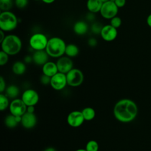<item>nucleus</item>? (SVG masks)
I'll use <instances>...</instances> for the list:
<instances>
[{
    "label": "nucleus",
    "mask_w": 151,
    "mask_h": 151,
    "mask_svg": "<svg viewBox=\"0 0 151 151\" xmlns=\"http://www.w3.org/2000/svg\"><path fill=\"white\" fill-rule=\"evenodd\" d=\"M116 6L119 8H122L123 7L126 2V0H115L114 1Z\"/></svg>",
    "instance_id": "72a5a7b5"
},
{
    "label": "nucleus",
    "mask_w": 151,
    "mask_h": 151,
    "mask_svg": "<svg viewBox=\"0 0 151 151\" xmlns=\"http://www.w3.org/2000/svg\"><path fill=\"white\" fill-rule=\"evenodd\" d=\"M42 73L50 77L54 76L58 72L56 63L47 61L42 65Z\"/></svg>",
    "instance_id": "dca6fc26"
},
{
    "label": "nucleus",
    "mask_w": 151,
    "mask_h": 151,
    "mask_svg": "<svg viewBox=\"0 0 151 151\" xmlns=\"http://www.w3.org/2000/svg\"><path fill=\"white\" fill-rule=\"evenodd\" d=\"M99 148V143L94 140H89L86 146V149L87 151H98Z\"/></svg>",
    "instance_id": "a878e982"
},
{
    "label": "nucleus",
    "mask_w": 151,
    "mask_h": 151,
    "mask_svg": "<svg viewBox=\"0 0 151 151\" xmlns=\"http://www.w3.org/2000/svg\"><path fill=\"white\" fill-rule=\"evenodd\" d=\"M110 24L111 25H112L113 27H114V28L117 29L118 28H119L121 26L122 21V19L119 17L116 16L110 19Z\"/></svg>",
    "instance_id": "cd10ccee"
},
{
    "label": "nucleus",
    "mask_w": 151,
    "mask_h": 151,
    "mask_svg": "<svg viewBox=\"0 0 151 151\" xmlns=\"http://www.w3.org/2000/svg\"><path fill=\"white\" fill-rule=\"evenodd\" d=\"M5 91L6 95L7 97H8V98L15 99L19 95V89L15 85H11L6 88Z\"/></svg>",
    "instance_id": "412c9836"
},
{
    "label": "nucleus",
    "mask_w": 151,
    "mask_h": 151,
    "mask_svg": "<svg viewBox=\"0 0 151 151\" xmlns=\"http://www.w3.org/2000/svg\"><path fill=\"white\" fill-rule=\"evenodd\" d=\"M12 72L16 75H22L23 74L26 70V66L24 63L18 61L14 63L12 67Z\"/></svg>",
    "instance_id": "6ab92c4d"
},
{
    "label": "nucleus",
    "mask_w": 151,
    "mask_h": 151,
    "mask_svg": "<svg viewBox=\"0 0 151 151\" xmlns=\"http://www.w3.org/2000/svg\"><path fill=\"white\" fill-rule=\"evenodd\" d=\"M146 23L147 25L151 28V14H150L146 18Z\"/></svg>",
    "instance_id": "4c0bfd02"
},
{
    "label": "nucleus",
    "mask_w": 151,
    "mask_h": 151,
    "mask_svg": "<svg viewBox=\"0 0 151 151\" xmlns=\"http://www.w3.org/2000/svg\"><path fill=\"white\" fill-rule=\"evenodd\" d=\"M6 90V84L5 80L4 78L1 76L0 77V93H3L4 91Z\"/></svg>",
    "instance_id": "2f4dec72"
},
{
    "label": "nucleus",
    "mask_w": 151,
    "mask_h": 151,
    "mask_svg": "<svg viewBox=\"0 0 151 151\" xmlns=\"http://www.w3.org/2000/svg\"><path fill=\"white\" fill-rule=\"evenodd\" d=\"M5 31H2V30H1L0 31V35H1V38H0V43L2 42L3 41V40H4V38H5L6 35H5Z\"/></svg>",
    "instance_id": "e433bc0d"
},
{
    "label": "nucleus",
    "mask_w": 151,
    "mask_h": 151,
    "mask_svg": "<svg viewBox=\"0 0 151 151\" xmlns=\"http://www.w3.org/2000/svg\"><path fill=\"white\" fill-rule=\"evenodd\" d=\"M21 99L27 106H35L39 101V95L35 90L29 88L23 92Z\"/></svg>",
    "instance_id": "9b49d317"
},
{
    "label": "nucleus",
    "mask_w": 151,
    "mask_h": 151,
    "mask_svg": "<svg viewBox=\"0 0 151 151\" xmlns=\"http://www.w3.org/2000/svg\"><path fill=\"white\" fill-rule=\"evenodd\" d=\"M65 41L60 37H54L48 39L45 51L52 58H60L65 54L66 48Z\"/></svg>",
    "instance_id": "7ed1b4c3"
},
{
    "label": "nucleus",
    "mask_w": 151,
    "mask_h": 151,
    "mask_svg": "<svg viewBox=\"0 0 151 151\" xmlns=\"http://www.w3.org/2000/svg\"><path fill=\"white\" fill-rule=\"evenodd\" d=\"M67 85L71 87H78L84 81V75L82 71L78 68H72L66 74Z\"/></svg>",
    "instance_id": "423d86ee"
},
{
    "label": "nucleus",
    "mask_w": 151,
    "mask_h": 151,
    "mask_svg": "<svg viewBox=\"0 0 151 151\" xmlns=\"http://www.w3.org/2000/svg\"><path fill=\"white\" fill-rule=\"evenodd\" d=\"M14 4L13 0H0V9L1 11H10Z\"/></svg>",
    "instance_id": "393cba45"
},
{
    "label": "nucleus",
    "mask_w": 151,
    "mask_h": 151,
    "mask_svg": "<svg viewBox=\"0 0 151 151\" xmlns=\"http://www.w3.org/2000/svg\"><path fill=\"white\" fill-rule=\"evenodd\" d=\"M24 61L27 63H30L31 61H33L32 57H31L30 55L25 56V57L24 58Z\"/></svg>",
    "instance_id": "c9c22d12"
},
{
    "label": "nucleus",
    "mask_w": 151,
    "mask_h": 151,
    "mask_svg": "<svg viewBox=\"0 0 151 151\" xmlns=\"http://www.w3.org/2000/svg\"><path fill=\"white\" fill-rule=\"evenodd\" d=\"M79 53L78 47L74 44H69L66 45L65 54L66 56L72 58L76 57Z\"/></svg>",
    "instance_id": "aec40b11"
},
{
    "label": "nucleus",
    "mask_w": 151,
    "mask_h": 151,
    "mask_svg": "<svg viewBox=\"0 0 151 151\" xmlns=\"http://www.w3.org/2000/svg\"><path fill=\"white\" fill-rule=\"evenodd\" d=\"M48 39L47 36L41 32L32 34L29 40L30 47L34 51L45 50Z\"/></svg>",
    "instance_id": "39448f33"
},
{
    "label": "nucleus",
    "mask_w": 151,
    "mask_h": 151,
    "mask_svg": "<svg viewBox=\"0 0 151 151\" xmlns=\"http://www.w3.org/2000/svg\"><path fill=\"white\" fill-rule=\"evenodd\" d=\"M84 120L86 121L92 120L96 116L95 110L90 107H87L83 109L81 111Z\"/></svg>",
    "instance_id": "4be33fe9"
},
{
    "label": "nucleus",
    "mask_w": 151,
    "mask_h": 151,
    "mask_svg": "<svg viewBox=\"0 0 151 151\" xmlns=\"http://www.w3.org/2000/svg\"><path fill=\"white\" fill-rule=\"evenodd\" d=\"M103 3H104V2H107V1H110V0H100Z\"/></svg>",
    "instance_id": "79ce46f5"
},
{
    "label": "nucleus",
    "mask_w": 151,
    "mask_h": 151,
    "mask_svg": "<svg viewBox=\"0 0 151 151\" xmlns=\"http://www.w3.org/2000/svg\"><path fill=\"white\" fill-rule=\"evenodd\" d=\"M1 50L9 55H14L19 53L22 48V41L20 38L14 34L6 35L1 42Z\"/></svg>",
    "instance_id": "f03ea898"
},
{
    "label": "nucleus",
    "mask_w": 151,
    "mask_h": 151,
    "mask_svg": "<svg viewBox=\"0 0 151 151\" xmlns=\"http://www.w3.org/2000/svg\"><path fill=\"white\" fill-rule=\"evenodd\" d=\"M76 151H87L86 149H78L77 150H76Z\"/></svg>",
    "instance_id": "a19ab883"
},
{
    "label": "nucleus",
    "mask_w": 151,
    "mask_h": 151,
    "mask_svg": "<svg viewBox=\"0 0 151 151\" xmlns=\"http://www.w3.org/2000/svg\"><path fill=\"white\" fill-rule=\"evenodd\" d=\"M33 62L38 65H43L47 61H48V57H50L46 51L39 50L35 51L32 55Z\"/></svg>",
    "instance_id": "2eb2a0df"
},
{
    "label": "nucleus",
    "mask_w": 151,
    "mask_h": 151,
    "mask_svg": "<svg viewBox=\"0 0 151 151\" xmlns=\"http://www.w3.org/2000/svg\"><path fill=\"white\" fill-rule=\"evenodd\" d=\"M87 44L88 45L91 47H94L96 46L97 44V41L96 38H93V37H91L90 38H89L87 41Z\"/></svg>",
    "instance_id": "473e14b6"
},
{
    "label": "nucleus",
    "mask_w": 151,
    "mask_h": 151,
    "mask_svg": "<svg viewBox=\"0 0 151 151\" xmlns=\"http://www.w3.org/2000/svg\"><path fill=\"white\" fill-rule=\"evenodd\" d=\"M67 85L66 74L58 72L54 76L51 77L50 86L51 87L57 90L60 91L64 89Z\"/></svg>",
    "instance_id": "1a4fd4ad"
},
{
    "label": "nucleus",
    "mask_w": 151,
    "mask_h": 151,
    "mask_svg": "<svg viewBox=\"0 0 151 151\" xmlns=\"http://www.w3.org/2000/svg\"><path fill=\"white\" fill-rule=\"evenodd\" d=\"M37 123V119L34 113L26 112L22 116L21 125L25 129H30L34 127Z\"/></svg>",
    "instance_id": "4468645a"
},
{
    "label": "nucleus",
    "mask_w": 151,
    "mask_h": 151,
    "mask_svg": "<svg viewBox=\"0 0 151 151\" xmlns=\"http://www.w3.org/2000/svg\"><path fill=\"white\" fill-rule=\"evenodd\" d=\"M137 106L132 100L123 99L119 100L113 108L115 118L122 123H129L133 121L137 114Z\"/></svg>",
    "instance_id": "f257e3e1"
},
{
    "label": "nucleus",
    "mask_w": 151,
    "mask_h": 151,
    "mask_svg": "<svg viewBox=\"0 0 151 151\" xmlns=\"http://www.w3.org/2000/svg\"><path fill=\"white\" fill-rule=\"evenodd\" d=\"M117 34V29L110 24H108L103 27L100 35L103 40L111 42L116 38Z\"/></svg>",
    "instance_id": "f8f14e48"
},
{
    "label": "nucleus",
    "mask_w": 151,
    "mask_h": 151,
    "mask_svg": "<svg viewBox=\"0 0 151 151\" xmlns=\"http://www.w3.org/2000/svg\"><path fill=\"white\" fill-rule=\"evenodd\" d=\"M88 29L87 24L83 21H78L74 23L73 25V31L76 34L83 35L87 33Z\"/></svg>",
    "instance_id": "f3484780"
},
{
    "label": "nucleus",
    "mask_w": 151,
    "mask_h": 151,
    "mask_svg": "<svg viewBox=\"0 0 151 151\" xmlns=\"http://www.w3.org/2000/svg\"><path fill=\"white\" fill-rule=\"evenodd\" d=\"M5 124L8 128H14L18 125V123L16 120L15 116L10 114L5 117Z\"/></svg>",
    "instance_id": "5701e85b"
},
{
    "label": "nucleus",
    "mask_w": 151,
    "mask_h": 151,
    "mask_svg": "<svg viewBox=\"0 0 151 151\" xmlns=\"http://www.w3.org/2000/svg\"><path fill=\"white\" fill-rule=\"evenodd\" d=\"M85 121L81 111L74 110L71 111L67 116L68 124L72 127H78Z\"/></svg>",
    "instance_id": "9d476101"
},
{
    "label": "nucleus",
    "mask_w": 151,
    "mask_h": 151,
    "mask_svg": "<svg viewBox=\"0 0 151 151\" xmlns=\"http://www.w3.org/2000/svg\"><path fill=\"white\" fill-rule=\"evenodd\" d=\"M103 4L100 0H87L86 6L90 12L96 14L100 12Z\"/></svg>",
    "instance_id": "a211bd4d"
},
{
    "label": "nucleus",
    "mask_w": 151,
    "mask_h": 151,
    "mask_svg": "<svg viewBox=\"0 0 151 151\" xmlns=\"http://www.w3.org/2000/svg\"><path fill=\"white\" fill-rule=\"evenodd\" d=\"M15 5L19 9L26 7L28 4V0H14Z\"/></svg>",
    "instance_id": "c756f323"
},
{
    "label": "nucleus",
    "mask_w": 151,
    "mask_h": 151,
    "mask_svg": "<svg viewBox=\"0 0 151 151\" xmlns=\"http://www.w3.org/2000/svg\"><path fill=\"white\" fill-rule=\"evenodd\" d=\"M103 27V26L101 25V23L95 22L91 25V30L95 34H100Z\"/></svg>",
    "instance_id": "bb28decb"
},
{
    "label": "nucleus",
    "mask_w": 151,
    "mask_h": 151,
    "mask_svg": "<svg viewBox=\"0 0 151 151\" xmlns=\"http://www.w3.org/2000/svg\"><path fill=\"white\" fill-rule=\"evenodd\" d=\"M56 64L58 72L67 74L72 68H73V63L70 57L67 56H62L57 60Z\"/></svg>",
    "instance_id": "ddd939ff"
},
{
    "label": "nucleus",
    "mask_w": 151,
    "mask_h": 151,
    "mask_svg": "<svg viewBox=\"0 0 151 151\" xmlns=\"http://www.w3.org/2000/svg\"><path fill=\"white\" fill-rule=\"evenodd\" d=\"M40 82L44 85L50 84L51 77L43 74L40 77Z\"/></svg>",
    "instance_id": "7c9ffc66"
},
{
    "label": "nucleus",
    "mask_w": 151,
    "mask_h": 151,
    "mask_svg": "<svg viewBox=\"0 0 151 151\" xmlns=\"http://www.w3.org/2000/svg\"><path fill=\"white\" fill-rule=\"evenodd\" d=\"M44 151H57L55 148L52 147H48L44 150Z\"/></svg>",
    "instance_id": "ea45409f"
},
{
    "label": "nucleus",
    "mask_w": 151,
    "mask_h": 151,
    "mask_svg": "<svg viewBox=\"0 0 151 151\" xmlns=\"http://www.w3.org/2000/svg\"><path fill=\"white\" fill-rule=\"evenodd\" d=\"M9 102L8 97L3 93L0 94V110L4 111L9 106Z\"/></svg>",
    "instance_id": "b1692460"
},
{
    "label": "nucleus",
    "mask_w": 151,
    "mask_h": 151,
    "mask_svg": "<svg viewBox=\"0 0 151 151\" xmlns=\"http://www.w3.org/2000/svg\"><path fill=\"white\" fill-rule=\"evenodd\" d=\"M34 110H35V107L34 106H27V111L30 113H34Z\"/></svg>",
    "instance_id": "f704fd0d"
},
{
    "label": "nucleus",
    "mask_w": 151,
    "mask_h": 151,
    "mask_svg": "<svg viewBox=\"0 0 151 151\" xmlns=\"http://www.w3.org/2000/svg\"><path fill=\"white\" fill-rule=\"evenodd\" d=\"M9 108L11 114L15 116H22L27 112V106L21 99L16 98L10 103Z\"/></svg>",
    "instance_id": "6e6552de"
},
{
    "label": "nucleus",
    "mask_w": 151,
    "mask_h": 151,
    "mask_svg": "<svg viewBox=\"0 0 151 151\" xmlns=\"http://www.w3.org/2000/svg\"><path fill=\"white\" fill-rule=\"evenodd\" d=\"M35 1H40V0H35Z\"/></svg>",
    "instance_id": "37998d69"
},
{
    "label": "nucleus",
    "mask_w": 151,
    "mask_h": 151,
    "mask_svg": "<svg viewBox=\"0 0 151 151\" xmlns=\"http://www.w3.org/2000/svg\"><path fill=\"white\" fill-rule=\"evenodd\" d=\"M9 60V55L1 50L0 51V65L3 66L5 65Z\"/></svg>",
    "instance_id": "c85d7f7f"
},
{
    "label": "nucleus",
    "mask_w": 151,
    "mask_h": 151,
    "mask_svg": "<svg viewBox=\"0 0 151 151\" xmlns=\"http://www.w3.org/2000/svg\"><path fill=\"white\" fill-rule=\"evenodd\" d=\"M43 2H44L45 4H52L53 3L55 0H41Z\"/></svg>",
    "instance_id": "58836bf2"
},
{
    "label": "nucleus",
    "mask_w": 151,
    "mask_h": 151,
    "mask_svg": "<svg viewBox=\"0 0 151 151\" xmlns=\"http://www.w3.org/2000/svg\"><path fill=\"white\" fill-rule=\"evenodd\" d=\"M18 18L10 11H1L0 14V28L5 32L14 30L18 25Z\"/></svg>",
    "instance_id": "20e7f679"
},
{
    "label": "nucleus",
    "mask_w": 151,
    "mask_h": 151,
    "mask_svg": "<svg viewBox=\"0 0 151 151\" xmlns=\"http://www.w3.org/2000/svg\"><path fill=\"white\" fill-rule=\"evenodd\" d=\"M119 8L113 1H109L103 4L100 13L101 17L106 19H111L117 16Z\"/></svg>",
    "instance_id": "0eeeda50"
}]
</instances>
